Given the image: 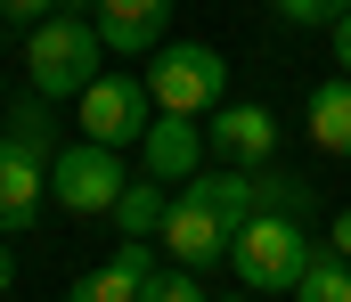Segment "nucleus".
<instances>
[{"label": "nucleus", "instance_id": "1a4fd4ad", "mask_svg": "<svg viewBox=\"0 0 351 302\" xmlns=\"http://www.w3.org/2000/svg\"><path fill=\"white\" fill-rule=\"evenodd\" d=\"M49 204V155H33L25 139H0V237L33 229Z\"/></svg>", "mask_w": 351, "mask_h": 302}, {"label": "nucleus", "instance_id": "412c9836", "mask_svg": "<svg viewBox=\"0 0 351 302\" xmlns=\"http://www.w3.org/2000/svg\"><path fill=\"white\" fill-rule=\"evenodd\" d=\"M327 41H335V66L351 74V16H343V25H327Z\"/></svg>", "mask_w": 351, "mask_h": 302}, {"label": "nucleus", "instance_id": "aec40b11", "mask_svg": "<svg viewBox=\"0 0 351 302\" xmlns=\"http://www.w3.org/2000/svg\"><path fill=\"white\" fill-rule=\"evenodd\" d=\"M327 245H335V253L351 262V212H335V221H327Z\"/></svg>", "mask_w": 351, "mask_h": 302}, {"label": "nucleus", "instance_id": "5701e85b", "mask_svg": "<svg viewBox=\"0 0 351 302\" xmlns=\"http://www.w3.org/2000/svg\"><path fill=\"white\" fill-rule=\"evenodd\" d=\"M213 302H262V294H254V286H237V294H213Z\"/></svg>", "mask_w": 351, "mask_h": 302}, {"label": "nucleus", "instance_id": "9b49d317", "mask_svg": "<svg viewBox=\"0 0 351 302\" xmlns=\"http://www.w3.org/2000/svg\"><path fill=\"white\" fill-rule=\"evenodd\" d=\"M302 139H311L319 155H343L351 164V74L319 82V90L302 99Z\"/></svg>", "mask_w": 351, "mask_h": 302}, {"label": "nucleus", "instance_id": "0eeeda50", "mask_svg": "<svg viewBox=\"0 0 351 302\" xmlns=\"http://www.w3.org/2000/svg\"><path fill=\"white\" fill-rule=\"evenodd\" d=\"M229 237H237V229H229L213 204H196L188 188H180L172 212H164V237H156V245L172 253L180 270H221V262H229Z\"/></svg>", "mask_w": 351, "mask_h": 302}, {"label": "nucleus", "instance_id": "f8f14e48", "mask_svg": "<svg viewBox=\"0 0 351 302\" xmlns=\"http://www.w3.org/2000/svg\"><path fill=\"white\" fill-rule=\"evenodd\" d=\"M164 212H172V197H164V180H131L123 197H114V237H164Z\"/></svg>", "mask_w": 351, "mask_h": 302}, {"label": "nucleus", "instance_id": "dca6fc26", "mask_svg": "<svg viewBox=\"0 0 351 302\" xmlns=\"http://www.w3.org/2000/svg\"><path fill=\"white\" fill-rule=\"evenodd\" d=\"M254 197L269 204V212H294V221H311V212H319V204H311V188H302V180H278V172H254Z\"/></svg>", "mask_w": 351, "mask_h": 302}, {"label": "nucleus", "instance_id": "6e6552de", "mask_svg": "<svg viewBox=\"0 0 351 302\" xmlns=\"http://www.w3.org/2000/svg\"><path fill=\"white\" fill-rule=\"evenodd\" d=\"M204 155H213L204 114H164V106H156V123H147V139H139L147 180H196V172H204Z\"/></svg>", "mask_w": 351, "mask_h": 302}, {"label": "nucleus", "instance_id": "b1692460", "mask_svg": "<svg viewBox=\"0 0 351 302\" xmlns=\"http://www.w3.org/2000/svg\"><path fill=\"white\" fill-rule=\"evenodd\" d=\"M66 8H82V0H66Z\"/></svg>", "mask_w": 351, "mask_h": 302}, {"label": "nucleus", "instance_id": "f03ea898", "mask_svg": "<svg viewBox=\"0 0 351 302\" xmlns=\"http://www.w3.org/2000/svg\"><path fill=\"white\" fill-rule=\"evenodd\" d=\"M311 229L294 221V212H254L237 237H229V278L237 286H254V294H294L302 286V270H311Z\"/></svg>", "mask_w": 351, "mask_h": 302}, {"label": "nucleus", "instance_id": "7ed1b4c3", "mask_svg": "<svg viewBox=\"0 0 351 302\" xmlns=\"http://www.w3.org/2000/svg\"><path fill=\"white\" fill-rule=\"evenodd\" d=\"M123 188H131L123 147L74 139V147H58V155H49V204H58V212H74V221H106Z\"/></svg>", "mask_w": 351, "mask_h": 302}, {"label": "nucleus", "instance_id": "20e7f679", "mask_svg": "<svg viewBox=\"0 0 351 302\" xmlns=\"http://www.w3.org/2000/svg\"><path fill=\"white\" fill-rule=\"evenodd\" d=\"M147 90H156L164 114H213L221 90H229V66H221L213 41H164L156 66H147Z\"/></svg>", "mask_w": 351, "mask_h": 302}, {"label": "nucleus", "instance_id": "f257e3e1", "mask_svg": "<svg viewBox=\"0 0 351 302\" xmlns=\"http://www.w3.org/2000/svg\"><path fill=\"white\" fill-rule=\"evenodd\" d=\"M106 33H98V16L82 8H58V16H41V25H25V82L41 90V99H82L90 82L106 74Z\"/></svg>", "mask_w": 351, "mask_h": 302}, {"label": "nucleus", "instance_id": "423d86ee", "mask_svg": "<svg viewBox=\"0 0 351 302\" xmlns=\"http://www.w3.org/2000/svg\"><path fill=\"white\" fill-rule=\"evenodd\" d=\"M204 139H213L221 164H245V172L278 164V114H269L262 99H221L204 114Z\"/></svg>", "mask_w": 351, "mask_h": 302}, {"label": "nucleus", "instance_id": "4be33fe9", "mask_svg": "<svg viewBox=\"0 0 351 302\" xmlns=\"http://www.w3.org/2000/svg\"><path fill=\"white\" fill-rule=\"evenodd\" d=\"M8 286H16V262H8V245H0V294H8Z\"/></svg>", "mask_w": 351, "mask_h": 302}, {"label": "nucleus", "instance_id": "9d476101", "mask_svg": "<svg viewBox=\"0 0 351 302\" xmlns=\"http://www.w3.org/2000/svg\"><path fill=\"white\" fill-rule=\"evenodd\" d=\"M164 25H172V0H98V33H106L114 58L164 49Z\"/></svg>", "mask_w": 351, "mask_h": 302}, {"label": "nucleus", "instance_id": "f3484780", "mask_svg": "<svg viewBox=\"0 0 351 302\" xmlns=\"http://www.w3.org/2000/svg\"><path fill=\"white\" fill-rule=\"evenodd\" d=\"M139 302H213L204 294V270H156V278H147V286H139Z\"/></svg>", "mask_w": 351, "mask_h": 302}, {"label": "nucleus", "instance_id": "ddd939ff", "mask_svg": "<svg viewBox=\"0 0 351 302\" xmlns=\"http://www.w3.org/2000/svg\"><path fill=\"white\" fill-rule=\"evenodd\" d=\"M139 286H147V270L114 253V262H98V270H82V278H74V294H66V302H139Z\"/></svg>", "mask_w": 351, "mask_h": 302}, {"label": "nucleus", "instance_id": "39448f33", "mask_svg": "<svg viewBox=\"0 0 351 302\" xmlns=\"http://www.w3.org/2000/svg\"><path fill=\"white\" fill-rule=\"evenodd\" d=\"M74 114H82V139L139 155V139H147V123H156V90H147L139 74H98L82 99H74Z\"/></svg>", "mask_w": 351, "mask_h": 302}, {"label": "nucleus", "instance_id": "2eb2a0df", "mask_svg": "<svg viewBox=\"0 0 351 302\" xmlns=\"http://www.w3.org/2000/svg\"><path fill=\"white\" fill-rule=\"evenodd\" d=\"M8 139H25L33 155H58V114H49L41 90H25V99L8 106Z\"/></svg>", "mask_w": 351, "mask_h": 302}, {"label": "nucleus", "instance_id": "4468645a", "mask_svg": "<svg viewBox=\"0 0 351 302\" xmlns=\"http://www.w3.org/2000/svg\"><path fill=\"white\" fill-rule=\"evenodd\" d=\"M294 302H351V262L335 253V245H319V253H311V270H302Z\"/></svg>", "mask_w": 351, "mask_h": 302}, {"label": "nucleus", "instance_id": "a211bd4d", "mask_svg": "<svg viewBox=\"0 0 351 302\" xmlns=\"http://www.w3.org/2000/svg\"><path fill=\"white\" fill-rule=\"evenodd\" d=\"M278 8V25H343L351 0H269Z\"/></svg>", "mask_w": 351, "mask_h": 302}, {"label": "nucleus", "instance_id": "6ab92c4d", "mask_svg": "<svg viewBox=\"0 0 351 302\" xmlns=\"http://www.w3.org/2000/svg\"><path fill=\"white\" fill-rule=\"evenodd\" d=\"M58 8H66V0H0V16H8L16 33H25V25H41V16H58Z\"/></svg>", "mask_w": 351, "mask_h": 302}]
</instances>
